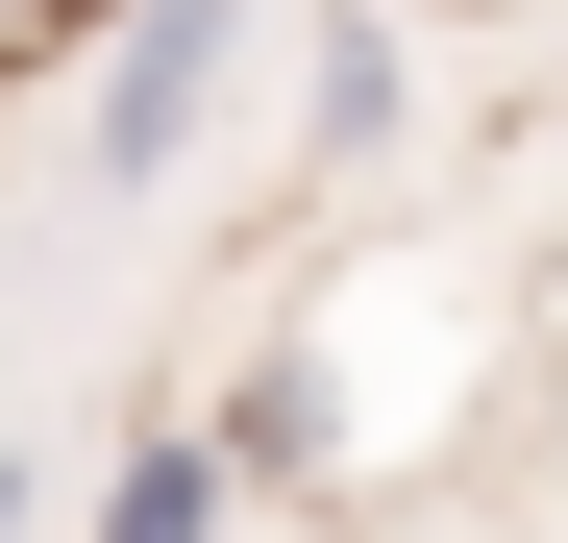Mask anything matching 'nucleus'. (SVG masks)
<instances>
[{"label":"nucleus","instance_id":"f257e3e1","mask_svg":"<svg viewBox=\"0 0 568 543\" xmlns=\"http://www.w3.org/2000/svg\"><path fill=\"white\" fill-rule=\"evenodd\" d=\"M100 25H124V50H100V198H149V173L223 124V50H247V0H100Z\"/></svg>","mask_w":568,"mask_h":543},{"label":"nucleus","instance_id":"f03ea898","mask_svg":"<svg viewBox=\"0 0 568 543\" xmlns=\"http://www.w3.org/2000/svg\"><path fill=\"white\" fill-rule=\"evenodd\" d=\"M199 444H223V494H297V470H346V371H322V346H247Z\"/></svg>","mask_w":568,"mask_h":543},{"label":"nucleus","instance_id":"7ed1b4c3","mask_svg":"<svg viewBox=\"0 0 568 543\" xmlns=\"http://www.w3.org/2000/svg\"><path fill=\"white\" fill-rule=\"evenodd\" d=\"M100 543H223V444H199V420H149L124 470H100Z\"/></svg>","mask_w":568,"mask_h":543},{"label":"nucleus","instance_id":"20e7f679","mask_svg":"<svg viewBox=\"0 0 568 543\" xmlns=\"http://www.w3.org/2000/svg\"><path fill=\"white\" fill-rule=\"evenodd\" d=\"M0 543H26V470H0Z\"/></svg>","mask_w":568,"mask_h":543}]
</instances>
